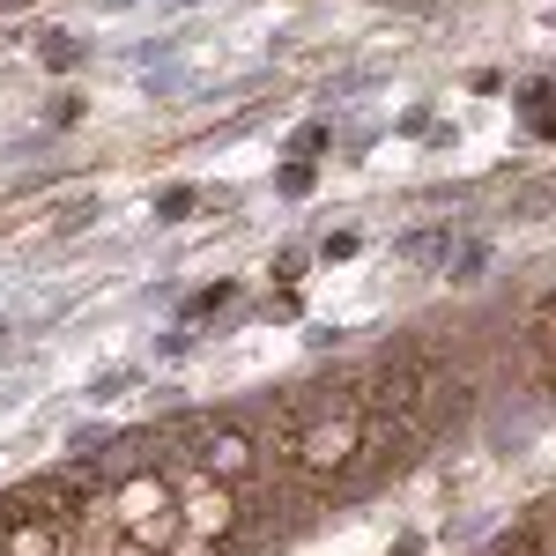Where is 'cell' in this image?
Masks as SVG:
<instances>
[{"label": "cell", "mask_w": 556, "mask_h": 556, "mask_svg": "<svg viewBox=\"0 0 556 556\" xmlns=\"http://www.w3.org/2000/svg\"><path fill=\"white\" fill-rule=\"evenodd\" d=\"M112 556H149V549H134V542H119V549H112Z\"/></svg>", "instance_id": "3957f363"}, {"label": "cell", "mask_w": 556, "mask_h": 556, "mask_svg": "<svg viewBox=\"0 0 556 556\" xmlns=\"http://www.w3.org/2000/svg\"><path fill=\"white\" fill-rule=\"evenodd\" d=\"M304 445V468H342V460H356V453H364V445H356V430L349 424H312V430H298Z\"/></svg>", "instance_id": "6da1fadb"}, {"label": "cell", "mask_w": 556, "mask_h": 556, "mask_svg": "<svg viewBox=\"0 0 556 556\" xmlns=\"http://www.w3.org/2000/svg\"><path fill=\"white\" fill-rule=\"evenodd\" d=\"M416 393H424V371H416V364H401V371H386V379L371 386V401H379L386 416H401V408H416Z\"/></svg>", "instance_id": "7a4b0ae2"}]
</instances>
